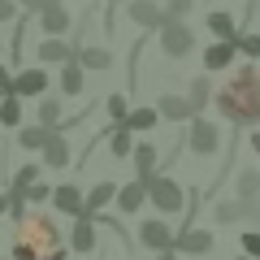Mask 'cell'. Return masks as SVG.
<instances>
[{
  "mask_svg": "<svg viewBox=\"0 0 260 260\" xmlns=\"http://www.w3.org/2000/svg\"><path fill=\"white\" fill-rule=\"evenodd\" d=\"M65 234L56 230V221L48 213H26L13 234L9 260H65Z\"/></svg>",
  "mask_w": 260,
  "mask_h": 260,
  "instance_id": "1",
  "label": "cell"
},
{
  "mask_svg": "<svg viewBox=\"0 0 260 260\" xmlns=\"http://www.w3.org/2000/svg\"><path fill=\"white\" fill-rule=\"evenodd\" d=\"M213 100H217V113L225 121H234V126H256L260 121V74H256V65H239L234 78Z\"/></svg>",
  "mask_w": 260,
  "mask_h": 260,
  "instance_id": "2",
  "label": "cell"
},
{
  "mask_svg": "<svg viewBox=\"0 0 260 260\" xmlns=\"http://www.w3.org/2000/svg\"><path fill=\"white\" fill-rule=\"evenodd\" d=\"M148 204L156 208L160 217H174V213H182V208H186V191L174 182V178L152 174V178H148Z\"/></svg>",
  "mask_w": 260,
  "mask_h": 260,
  "instance_id": "3",
  "label": "cell"
},
{
  "mask_svg": "<svg viewBox=\"0 0 260 260\" xmlns=\"http://www.w3.org/2000/svg\"><path fill=\"white\" fill-rule=\"evenodd\" d=\"M217 148H221V130H217L208 117H191V130H186V152L200 156V160H208Z\"/></svg>",
  "mask_w": 260,
  "mask_h": 260,
  "instance_id": "4",
  "label": "cell"
},
{
  "mask_svg": "<svg viewBox=\"0 0 260 260\" xmlns=\"http://www.w3.org/2000/svg\"><path fill=\"white\" fill-rule=\"evenodd\" d=\"M48 87H52V78H48L44 65H26V70L13 74L9 95H18V100H39V95H48Z\"/></svg>",
  "mask_w": 260,
  "mask_h": 260,
  "instance_id": "5",
  "label": "cell"
},
{
  "mask_svg": "<svg viewBox=\"0 0 260 260\" xmlns=\"http://www.w3.org/2000/svg\"><path fill=\"white\" fill-rule=\"evenodd\" d=\"M156 35H160V52H165L169 61H182V56L195 48V30L186 26V22H165Z\"/></svg>",
  "mask_w": 260,
  "mask_h": 260,
  "instance_id": "6",
  "label": "cell"
},
{
  "mask_svg": "<svg viewBox=\"0 0 260 260\" xmlns=\"http://www.w3.org/2000/svg\"><path fill=\"white\" fill-rule=\"evenodd\" d=\"M213 247H217V239H213V230H204V225H186V230H178V239H174V251L178 256H191V260L208 256Z\"/></svg>",
  "mask_w": 260,
  "mask_h": 260,
  "instance_id": "7",
  "label": "cell"
},
{
  "mask_svg": "<svg viewBox=\"0 0 260 260\" xmlns=\"http://www.w3.org/2000/svg\"><path fill=\"white\" fill-rule=\"evenodd\" d=\"M174 239H178V230H169L165 217H148L139 225V243L148 251H174Z\"/></svg>",
  "mask_w": 260,
  "mask_h": 260,
  "instance_id": "8",
  "label": "cell"
},
{
  "mask_svg": "<svg viewBox=\"0 0 260 260\" xmlns=\"http://www.w3.org/2000/svg\"><path fill=\"white\" fill-rule=\"evenodd\" d=\"M35 18H39L44 39H65V35H70V26H74V18H70V9H65V5H44Z\"/></svg>",
  "mask_w": 260,
  "mask_h": 260,
  "instance_id": "9",
  "label": "cell"
},
{
  "mask_svg": "<svg viewBox=\"0 0 260 260\" xmlns=\"http://www.w3.org/2000/svg\"><path fill=\"white\" fill-rule=\"evenodd\" d=\"M143 204H148V182H126V186H117V195H113V208H117L121 217H135V213H143Z\"/></svg>",
  "mask_w": 260,
  "mask_h": 260,
  "instance_id": "10",
  "label": "cell"
},
{
  "mask_svg": "<svg viewBox=\"0 0 260 260\" xmlns=\"http://www.w3.org/2000/svg\"><path fill=\"white\" fill-rule=\"evenodd\" d=\"M126 18L135 22L139 30H160V26H165V13H160L156 0H130V5H126Z\"/></svg>",
  "mask_w": 260,
  "mask_h": 260,
  "instance_id": "11",
  "label": "cell"
},
{
  "mask_svg": "<svg viewBox=\"0 0 260 260\" xmlns=\"http://www.w3.org/2000/svg\"><path fill=\"white\" fill-rule=\"evenodd\" d=\"M113 195H117V182H113V178H104L91 191H83V217H100L104 208L113 204Z\"/></svg>",
  "mask_w": 260,
  "mask_h": 260,
  "instance_id": "12",
  "label": "cell"
},
{
  "mask_svg": "<svg viewBox=\"0 0 260 260\" xmlns=\"http://www.w3.org/2000/svg\"><path fill=\"white\" fill-rule=\"evenodd\" d=\"M48 204L56 208V213H65V217H83V191H78L74 182H61V186H52V200Z\"/></svg>",
  "mask_w": 260,
  "mask_h": 260,
  "instance_id": "13",
  "label": "cell"
},
{
  "mask_svg": "<svg viewBox=\"0 0 260 260\" xmlns=\"http://www.w3.org/2000/svg\"><path fill=\"white\" fill-rule=\"evenodd\" d=\"M39 156H44V160H39L44 169H65V165H70V139H65L61 130H52L48 143L39 148Z\"/></svg>",
  "mask_w": 260,
  "mask_h": 260,
  "instance_id": "14",
  "label": "cell"
},
{
  "mask_svg": "<svg viewBox=\"0 0 260 260\" xmlns=\"http://www.w3.org/2000/svg\"><path fill=\"white\" fill-rule=\"evenodd\" d=\"M35 61L39 65H65V61H74V44L70 39H39Z\"/></svg>",
  "mask_w": 260,
  "mask_h": 260,
  "instance_id": "15",
  "label": "cell"
},
{
  "mask_svg": "<svg viewBox=\"0 0 260 260\" xmlns=\"http://www.w3.org/2000/svg\"><path fill=\"white\" fill-rule=\"evenodd\" d=\"M65 239H70V243H65L70 251H78V256H91V251H95V221H91V217H78L74 230L65 234Z\"/></svg>",
  "mask_w": 260,
  "mask_h": 260,
  "instance_id": "16",
  "label": "cell"
},
{
  "mask_svg": "<svg viewBox=\"0 0 260 260\" xmlns=\"http://www.w3.org/2000/svg\"><path fill=\"white\" fill-rule=\"evenodd\" d=\"M83 87H87V70L78 61H65L56 70V91L61 95H83Z\"/></svg>",
  "mask_w": 260,
  "mask_h": 260,
  "instance_id": "17",
  "label": "cell"
},
{
  "mask_svg": "<svg viewBox=\"0 0 260 260\" xmlns=\"http://www.w3.org/2000/svg\"><path fill=\"white\" fill-rule=\"evenodd\" d=\"M156 117L160 121H191L195 109H191L186 95H160V100H156Z\"/></svg>",
  "mask_w": 260,
  "mask_h": 260,
  "instance_id": "18",
  "label": "cell"
},
{
  "mask_svg": "<svg viewBox=\"0 0 260 260\" xmlns=\"http://www.w3.org/2000/svg\"><path fill=\"white\" fill-rule=\"evenodd\" d=\"M130 160H135V178H139V182H148V178L156 174V160H160V152L152 148L148 139H143V143H135V152H130Z\"/></svg>",
  "mask_w": 260,
  "mask_h": 260,
  "instance_id": "19",
  "label": "cell"
},
{
  "mask_svg": "<svg viewBox=\"0 0 260 260\" xmlns=\"http://www.w3.org/2000/svg\"><path fill=\"white\" fill-rule=\"evenodd\" d=\"M35 126H44V130H61L65 126V109H61L56 95H39V121Z\"/></svg>",
  "mask_w": 260,
  "mask_h": 260,
  "instance_id": "20",
  "label": "cell"
},
{
  "mask_svg": "<svg viewBox=\"0 0 260 260\" xmlns=\"http://www.w3.org/2000/svg\"><path fill=\"white\" fill-rule=\"evenodd\" d=\"M74 61L83 65V70H113V52L109 48H95V44H83L74 52Z\"/></svg>",
  "mask_w": 260,
  "mask_h": 260,
  "instance_id": "21",
  "label": "cell"
},
{
  "mask_svg": "<svg viewBox=\"0 0 260 260\" xmlns=\"http://www.w3.org/2000/svg\"><path fill=\"white\" fill-rule=\"evenodd\" d=\"M234 191H239L243 204H256L260 200V169H239L234 174Z\"/></svg>",
  "mask_w": 260,
  "mask_h": 260,
  "instance_id": "22",
  "label": "cell"
},
{
  "mask_svg": "<svg viewBox=\"0 0 260 260\" xmlns=\"http://www.w3.org/2000/svg\"><path fill=\"white\" fill-rule=\"evenodd\" d=\"M104 135H109V156L113 160H126L130 152H135V135H130L126 126H109Z\"/></svg>",
  "mask_w": 260,
  "mask_h": 260,
  "instance_id": "23",
  "label": "cell"
},
{
  "mask_svg": "<svg viewBox=\"0 0 260 260\" xmlns=\"http://www.w3.org/2000/svg\"><path fill=\"white\" fill-rule=\"evenodd\" d=\"M208 30H213V39H221V44H234V39H239V22H234L230 13H221V9L208 13Z\"/></svg>",
  "mask_w": 260,
  "mask_h": 260,
  "instance_id": "24",
  "label": "cell"
},
{
  "mask_svg": "<svg viewBox=\"0 0 260 260\" xmlns=\"http://www.w3.org/2000/svg\"><path fill=\"white\" fill-rule=\"evenodd\" d=\"M234 56H239V48H234V44H221V39H217V44H208V48H204L208 74H213V70H225V65H234Z\"/></svg>",
  "mask_w": 260,
  "mask_h": 260,
  "instance_id": "25",
  "label": "cell"
},
{
  "mask_svg": "<svg viewBox=\"0 0 260 260\" xmlns=\"http://www.w3.org/2000/svg\"><path fill=\"white\" fill-rule=\"evenodd\" d=\"M251 204H243V200H221V204H213V221L217 225H239L243 217H247Z\"/></svg>",
  "mask_w": 260,
  "mask_h": 260,
  "instance_id": "26",
  "label": "cell"
},
{
  "mask_svg": "<svg viewBox=\"0 0 260 260\" xmlns=\"http://www.w3.org/2000/svg\"><path fill=\"white\" fill-rule=\"evenodd\" d=\"M156 121H160V117H156V109H148V104H143V109H130L121 126H126L130 135H148V130L156 126Z\"/></svg>",
  "mask_w": 260,
  "mask_h": 260,
  "instance_id": "27",
  "label": "cell"
},
{
  "mask_svg": "<svg viewBox=\"0 0 260 260\" xmlns=\"http://www.w3.org/2000/svg\"><path fill=\"white\" fill-rule=\"evenodd\" d=\"M186 100H191L195 117H204L208 100H213V78H208V74H200V78H195V83H191V95H186Z\"/></svg>",
  "mask_w": 260,
  "mask_h": 260,
  "instance_id": "28",
  "label": "cell"
},
{
  "mask_svg": "<svg viewBox=\"0 0 260 260\" xmlns=\"http://www.w3.org/2000/svg\"><path fill=\"white\" fill-rule=\"evenodd\" d=\"M0 126H5V130H18L22 126V100H18V95H0Z\"/></svg>",
  "mask_w": 260,
  "mask_h": 260,
  "instance_id": "29",
  "label": "cell"
},
{
  "mask_svg": "<svg viewBox=\"0 0 260 260\" xmlns=\"http://www.w3.org/2000/svg\"><path fill=\"white\" fill-rule=\"evenodd\" d=\"M48 135H52V130H44V126H18V143L26 152H39L48 143Z\"/></svg>",
  "mask_w": 260,
  "mask_h": 260,
  "instance_id": "30",
  "label": "cell"
},
{
  "mask_svg": "<svg viewBox=\"0 0 260 260\" xmlns=\"http://www.w3.org/2000/svg\"><path fill=\"white\" fill-rule=\"evenodd\" d=\"M39 174H44V165H18L9 178V191H26L30 182H39Z\"/></svg>",
  "mask_w": 260,
  "mask_h": 260,
  "instance_id": "31",
  "label": "cell"
},
{
  "mask_svg": "<svg viewBox=\"0 0 260 260\" xmlns=\"http://www.w3.org/2000/svg\"><path fill=\"white\" fill-rule=\"evenodd\" d=\"M195 9V0H165L160 5V13H165V22H186V13Z\"/></svg>",
  "mask_w": 260,
  "mask_h": 260,
  "instance_id": "32",
  "label": "cell"
},
{
  "mask_svg": "<svg viewBox=\"0 0 260 260\" xmlns=\"http://www.w3.org/2000/svg\"><path fill=\"white\" fill-rule=\"evenodd\" d=\"M104 109H109V121L113 126H121V121H126V113H130V104H126V95H109V100H104Z\"/></svg>",
  "mask_w": 260,
  "mask_h": 260,
  "instance_id": "33",
  "label": "cell"
},
{
  "mask_svg": "<svg viewBox=\"0 0 260 260\" xmlns=\"http://www.w3.org/2000/svg\"><path fill=\"white\" fill-rule=\"evenodd\" d=\"M234 48H239L247 61H260V35H239V39H234Z\"/></svg>",
  "mask_w": 260,
  "mask_h": 260,
  "instance_id": "34",
  "label": "cell"
},
{
  "mask_svg": "<svg viewBox=\"0 0 260 260\" xmlns=\"http://www.w3.org/2000/svg\"><path fill=\"white\" fill-rule=\"evenodd\" d=\"M48 200H52V186H48V182H30L26 186V208L30 204H48Z\"/></svg>",
  "mask_w": 260,
  "mask_h": 260,
  "instance_id": "35",
  "label": "cell"
},
{
  "mask_svg": "<svg viewBox=\"0 0 260 260\" xmlns=\"http://www.w3.org/2000/svg\"><path fill=\"white\" fill-rule=\"evenodd\" d=\"M239 243H243V256L247 260H260V230H247Z\"/></svg>",
  "mask_w": 260,
  "mask_h": 260,
  "instance_id": "36",
  "label": "cell"
},
{
  "mask_svg": "<svg viewBox=\"0 0 260 260\" xmlns=\"http://www.w3.org/2000/svg\"><path fill=\"white\" fill-rule=\"evenodd\" d=\"M13 18H18V5H13V0H0V26L13 22Z\"/></svg>",
  "mask_w": 260,
  "mask_h": 260,
  "instance_id": "37",
  "label": "cell"
},
{
  "mask_svg": "<svg viewBox=\"0 0 260 260\" xmlns=\"http://www.w3.org/2000/svg\"><path fill=\"white\" fill-rule=\"evenodd\" d=\"M9 83H13V74H9V65L0 61V95H9Z\"/></svg>",
  "mask_w": 260,
  "mask_h": 260,
  "instance_id": "38",
  "label": "cell"
},
{
  "mask_svg": "<svg viewBox=\"0 0 260 260\" xmlns=\"http://www.w3.org/2000/svg\"><path fill=\"white\" fill-rule=\"evenodd\" d=\"M13 5H18V9H26V13H39V9H44V0H13Z\"/></svg>",
  "mask_w": 260,
  "mask_h": 260,
  "instance_id": "39",
  "label": "cell"
},
{
  "mask_svg": "<svg viewBox=\"0 0 260 260\" xmlns=\"http://www.w3.org/2000/svg\"><path fill=\"white\" fill-rule=\"evenodd\" d=\"M247 217H251V221H256V225H260V200H256V204H251V208H247Z\"/></svg>",
  "mask_w": 260,
  "mask_h": 260,
  "instance_id": "40",
  "label": "cell"
},
{
  "mask_svg": "<svg viewBox=\"0 0 260 260\" xmlns=\"http://www.w3.org/2000/svg\"><path fill=\"white\" fill-rule=\"evenodd\" d=\"M156 260H178V251H156Z\"/></svg>",
  "mask_w": 260,
  "mask_h": 260,
  "instance_id": "41",
  "label": "cell"
},
{
  "mask_svg": "<svg viewBox=\"0 0 260 260\" xmlns=\"http://www.w3.org/2000/svg\"><path fill=\"white\" fill-rule=\"evenodd\" d=\"M5 213H9V200H5V195H0V217H5Z\"/></svg>",
  "mask_w": 260,
  "mask_h": 260,
  "instance_id": "42",
  "label": "cell"
},
{
  "mask_svg": "<svg viewBox=\"0 0 260 260\" xmlns=\"http://www.w3.org/2000/svg\"><path fill=\"white\" fill-rule=\"evenodd\" d=\"M251 148H256V152H260V130H256V135H251Z\"/></svg>",
  "mask_w": 260,
  "mask_h": 260,
  "instance_id": "43",
  "label": "cell"
},
{
  "mask_svg": "<svg viewBox=\"0 0 260 260\" xmlns=\"http://www.w3.org/2000/svg\"><path fill=\"white\" fill-rule=\"evenodd\" d=\"M44 5H65V0H44Z\"/></svg>",
  "mask_w": 260,
  "mask_h": 260,
  "instance_id": "44",
  "label": "cell"
},
{
  "mask_svg": "<svg viewBox=\"0 0 260 260\" xmlns=\"http://www.w3.org/2000/svg\"><path fill=\"white\" fill-rule=\"evenodd\" d=\"M234 260H247V256H243V251H239V256H234Z\"/></svg>",
  "mask_w": 260,
  "mask_h": 260,
  "instance_id": "45",
  "label": "cell"
},
{
  "mask_svg": "<svg viewBox=\"0 0 260 260\" xmlns=\"http://www.w3.org/2000/svg\"><path fill=\"white\" fill-rule=\"evenodd\" d=\"M0 260H9V256H0Z\"/></svg>",
  "mask_w": 260,
  "mask_h": 260,
  "instance_id": "46",
  "label": "cell"
}]
</instances>
